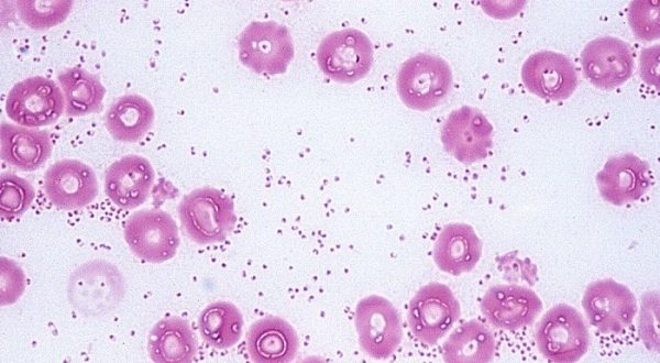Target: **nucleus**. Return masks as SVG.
Returning a JSON list of instances; mask_svg holds the SVG:
<instances>
[{
  "label": "nucleus",
  "mask_w": 660,
  "mask_h": 363,
  "mask_svg": "<svg viewBox=\"0 0 660 363\" xmlns=\"http://www.w3.org/2000/svg\"><path fill=\"white\" fill-rule=\"evenodd\" d=\"M178 216L187 237L200 245L224 241L237 222L232 199L212 187L185 195Z\"/></svg>",
  "instance_id": "1"
},
{
  "label": "nucleus",
  "mask_w": 660,
  "mask_h": 363,
  "mask_svg": "<svg viewBox=\"0 0 660 363\" xmlns=\"http://www.w3.org/2000/svg\"><path fill=\"white\" fill-rule=\"evenodd\" d=\"M396 86L402 101L408 108L427 111L438 106L449 94L452 72L441 57L420 53L403 63Z\"/></svg>",
  "instance_id": "2"
},
{
  "label": "nucleus",
  "mask_w": 660,
  "mask_h": 363,
  "mask_svg": "<svg viewBox=\"0 0 660 363\" xmlns=\"http://www.w3.org/2000/svg\"><path fill=\"white\" fill-rule=\"evenodd\" d=\"M536 344L549 361L572 363L587 351L590 334L582 315L566 304L549 309L536 326Z\"/></svg>",
  "instance_id": "3"
},
{
  "label": "nucleus",
  "mask_w": 660,
  "mask_h": 363,
  "mask_svg": "<svg viewBox=\"0 0 660 363\" xmlns=\"http://www.w3.org/2000/svg\"><path fill=\"white\" fill-rule=\"evenodd\" d=\"M238 47L242 64L258 74H283L294 58L288 29L274 21L250 23L240 33Z\"/></svg>",
  "instance_id": "4"
},
{
  "label": "nucleus",
  "mask_w": 660,
  "mask_h": 363,
  "mask_svg": "<svg viewBox=\"0 0 660 363\" xmlns=\"http://www.w3.org/2000/svg\"><path fill=\"white\" fill-rule=\"evenodd\" d=\"M320 69L331 79L351 84L363 78L373 64V46L360 30L343 29L328 34L317 50Z\"/></svg>",
  "instance_id": "5"
},
{
  "label": "nucleus",
  "mask_w": 660,
  "mask_h": 363,
  "mask_svg": "<svg viewBox=\"0 0 660 363\" xmlns=\"http://www.w3.org/2000/svg\"><path fill=\"white\" fill-rule=\"evenodd\" d=\"M354 326L363 352L374 360H386L403 339L402 319L389 300L378 295L361 299L354 312Z\"/></svg>",
  "instance_id": "6"
},
{
  "label": "nucleus",
  "mask_w": 660,
  "mask_h": 363,
  "mask_svg": "<svg viewBox=\"0 0 660 363\" xmlns=\"http://www.w3.org/2000/svg\"><path fill=\"white\" fill-rule=\"evenodd\" d=\"M65 111L61 87L34 76L16 82L6 99V113L18 125L40 128L55 123Z\"/></svg>",
  "instance_id": "7"
},
{
  "label": "nucleus",
  "mask_w": 660,
  "mask_h": 363,
  "mask_svg": "<svg viewBox=\"0 0 660 363\" xmlns=\"http://www.w3.org/2000/svg\"><path fill=\"white\" fill-rule=\"evenodd\" d=\"M461 308L452 290L444 284L421 287L408 307V326L424 344L437 343L459 319Z\"/></svg>",
  "instance_id": "8"
},
{
  "label": "nucleus",
  "mask_w": 660,
  "mask_h": 363,
  "mask_svg": "<svg viewBox=\"0 0 660 363\" xmlns=\"http://www.w3.org/2000/svg\"><path fill=\"white\" fill-rule=\"evenodd\" d=\"M122 296V277L107 262H89L70 276L68 298L81 315H105L120 302Z\"/></svg>",
  "instance_id": "9"
},
{
  "label": "nucleus",
  "mask_w": 660,
  "mask_h": 363,
  "mask_svg": "<svg viewBox=\"0 0 660 363\" xmlns=\"http://www.w3.org/2000/svg\"><path fill=\"white\" fill-rule=\"evenodd\" d=\"M123 233L131 252L148 263L172 258L179 245L175 220L161 209H143L132 213Z\"/></svg>",
  "instance_id": "10"
},
{
  "label": "nucleus",
  "mask_w": 660,
  "mask_h": 363,
  "mask_svg": "<svg viewBox=\"0 0 660 363\" xmlns=\"http://www.w3.org/2000/svg\"><path fill=\"white\" fill-rule=\"evenodd\" d=\"M582 306L592 326L603 333H619L631 324L637 314V300L629 288L613 279L590 284Z\"/></svg>",
  "instance_id": "11"
},
{
  "label": "nucleus",
  "mask_w": 660,
  "mask_h": 363,
  "mask_svg": "<svg viewBox=\"0 0 660 363\" xmlns=\"http://www.w3.org/2000/svg\"><path fill=\"white\" fill-rule=\"evenodd\" d=\"M493 127L476 108L461 107L452 111L441 129L444 148L464 164L484 160L492 146Z\"/></svg>",
  "instance_id": "12"
},
{
  "label": "nucleus",
  "mask_w": 660,
  "mask_h": 363,
  "mask_svg": "<svg viewBox=\"0 0 660 363\" xmlns=\"http://www.w3.org/2000/svg\"><path fill=\"white\" fill-rule=\"evenodd\" d=\"M585 77L597 88L614 89L627 81L634 72V54L624 41L603 36L591 41L581 54Z\"/></svg>",
  "instance_id": "13"
},
{
  "label": "nucleus",
  "mask_w": 660,
  "mask_h": 363,
  "mask_svg": "<svg viewBox=\"0 0 660 363\" xmlns=\"http://www.w3.org/2000/svg\"><path fill=\"white\" fill-rule=\"evenodd\" d=\"M94 169L78 160L54 163L44 175V191L48 200L62 210L80 209L98 195Z\"/></svg>",
  "instance_id": "14"
},
{
  "label": "nucleus",
  "mask_w": 660,
  "mask_h": 363,
  "mask_svg": "<svg viewBox=\"0 0 660 363\" xmlns=\"http://www.w3.org/2000/svg\"><path fill=\"white\" fill-rule=\"evenodd\" d=\"M481 311L494 327L517 330L531 324L542 309L537 294L519 285H496L486 290Z\"/></svg>",
  "instance_id": "15"
},
{
  "label": "nucleus",
  "mask_w": 660,
  "mask_h": 363,
  "mask_svg": "<svg viewBox=\"0 0 660 363\" xmlns=\"http://www.w3.org/2000/svg\"><path fill=\"white\" fill-rule=\"evenodd\" d=\"M521 79L530 92L549 100L566 99L578 86L573 63L551 51L530 55L522 65Z\"/></svg>",
  "instance_id": "16"
},
{
  "label": "nucleus",
  "mask_w": 660,
  "mask_h": 363,
  "mask_svg": "<svg viewBox=\"0 0 660 363\" xmlns=\"http://www.w3.org/2000/svg\"><path fill=\"white\" fill-rule=\"evenodd\" d=\"M596 184L603 199L612 205L636 201L650 187L649 165L629 153L610 157L597 173Z\"/></svg>",
  "instance_id": "17"
},
{
  "label": "nucleus",
  "mask_w": 660,
  "mask_h": 363,
  "mask_svg": "<svg viewBox=\"0 0 660 363\" xmlns=\"http://www.w3.org/2000/svg\"><path fill=\"white\" fill-rule=\"evenodd\" d=\"M154 177V169L145 157L125 155L108 167L105 191L119 208L134 209L147 199Z\"/></svg>",
  "instance_id": "18"
},
{
  "label": "nucleus",
  "mask_w": 660,
  "mask_h": 363,
  "mask_svg": "<svg viewBox=\"0 0 660 363\" xmlns=\"http://www.w3.org/2000/svg\"><path fill=\"white\" fill-rule=\"evenodd\" d=\"M295 329L283 318L267 316L255 321L246 334L249 358L255 363H288L298 352Z\"/></svg>",
  "instance_id": "19"
},
{
  "label": "nucleus",
  "mask_w": 660,
  "mask_h": 363,
  "mask_svg": "<svg viewBox=\"0 0 660 363\" xmlns=\"http://www.w3.org/2000/svg\"><path fill=\"white\" fill-rule=\"evenodd\" d=\"M482 254V242L465 223L443 227L433 248V261L444 273L458 276L472 271Z\"/></svg>",
  "instance_id": "20"
},
{
  "label": "nucleus",
  "mask_w": 660,
  "mask_h": 363,
  "mask_svg": "<svg viewBox=\"0 0 660 363\" xmlns=\"http://www.w3.org/2000/svg\"><path fill=\"white\" fill-rule=\"evenodd\" d=\"M52 143L46 131L2 123L0 128L1 158L9 165L32 172L50 157Z\"/></svg>",
  "instance_id": "21"
},
{
  "label": "nucleus",
  "mask_w": 660,
  "mask_h": 363,
  "mask_svg": "<svg viewBox=\"0 0 660 363\" xmlns=\"http://www.w3.org/2000/svg\"><path fill=\"white\" fill-rule=\"evenodd\" d=\"M147 350L156 363H189L197 344L189 323L179 317L160 320L150 331Z\"/></svg>",
  "instance_id": "22"
},
{
  "label": "nucleus",
  "mask_w": 660,
  "mask_h": 363,
  "mask_svg": "<svg viewBox=\"0 0 660 363\" xmlns=\"http://www.w3.org/2000/svg\"><path fill=\"white\" fill-rule=\"evenodd\" d=\"M151 102L135 94L118 98L108 109L105 118L108 132L117 141L138 142L151 129L154 121Z\"/></svg>",
  "instance_id": "23"
},
{
  "label": "nucleus",
  "mask_w": 660,
  "mask_h": 363,
  "mask_svg": "<svg viewBox=\"0 0 660 363\" xmlns=\"http://www.w3.org/2000/svg\"><path fill=\"white\" fill-rule=\"evenodd\" d=\"M57 79L67 116L82 117L102 110L106 89L98 75L80 67H70L61 72Z\"/></svg>",
  "instance_id": "24"
},
{
  "label": "nucleus",
  "mask_w": 660,
  "mask_h": 363,
  "mask_svg": "<svg viewBox=\"0 0 660 363\" xmlns=\"http://www.w3.org/2000/svg\"><path fill=\"white\" fill-rule=\"evenodd\" d=\"M494 352L493 334L476 320L458 327L443 344V360L448 363H487Z\"/></svg>",
  "instance_id": "25"
},
{
  "label": "nucleus",
  "mask_w": 660,
  "mask_h": 363,
  "mask_svg": "<svg viewBox=\"0 0 660 363\" xmlns=\"http://www.w3.org/2000/svg\"><path fill=\"white\" fill-rule=\"evenodd\" d=\"M202 339L216 349L235 345L242 334L243 317L235 305L216 301L208 305L198 318Z\"/></svg>",
  "instance_id": "26"
},
{
  "label": "nucleus",
  "mask_w": 660,
  "mask_h": 363,
  "mask_svg": "<svg viewBox=\"0 0 660 363\" xmlns=\"http://www.w3.org/2000/svg\"><path fill=\"white\" fill-rule=\"evenodd\" d=\"M20 19L34 30H44L62 23L70 12L68 0H19L15 1Z\"/></svg>",
  "instance_id": "27"
},
{
  "label": "nucleus",
  "mask_w": 660,
  "mask_h": 363,
  "mask_svg": "<svg viewBox=\"0 0 660 363\" xmlns=\"http://www.w3.org/2000/svg\"><path fill=\"white\" fill-rule=\"evenodd\" d=\"M1 199L0 215L3 219L12 220L22 216L33 202L35 190L32 184L12 173L0 176Z\"/></svg>",
  "instance_id": "28"
},
{
  "label": "nucleus",
  "mask_w": 660,
  "mask_h": 363,
  "mask_svg": "<svg viewBox=\"0 0 660 363\" xmlns=\"http://www.w3.org/2000/svg\"><path fill=\"white\" fill-rule=\"evenodd\" d=\"M629 23L639 38L651 41L659 37V3L632 1L628 10Z\"/></svg>",
  "instance_id": "29"
},
{
  "label": "nucleus",
  "mask_w": 660,
  "mask_h": 363,
  "mask_svg": "<svg viewBox=\"0 0 660 363\" xmlns=\"http://www.w3.org/2000/svg\"><path fill=\"white\" fill-rule=\"evenodd\" d=\"M0 304L8 306L15 302L25 288V276L22 268L13 261L0 258Z\"/></svg>",
  "instance_id": "30"
}]
</instances>
